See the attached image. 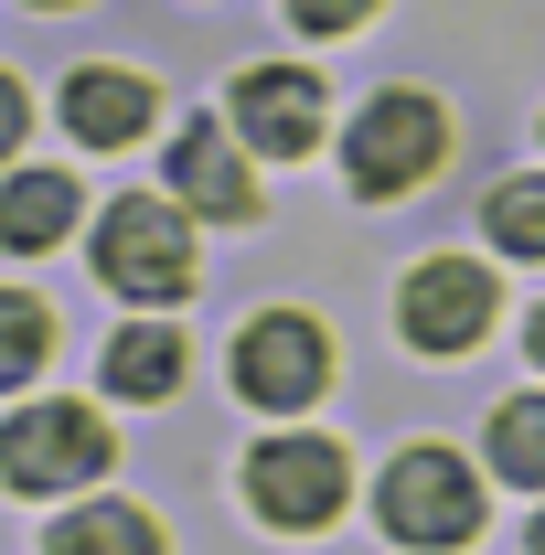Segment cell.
<instances>
[{
  "mask_svg": "<svg viewBox=\"0 0 545 555\" xmlns=\"http://www.w3.org/2000/svg\"><path fill=\"white\" fill-rule=\"evenodd\" d=\"M54 343V321H43V299H22V288H0V385H22L33 363Z\"/></svg>",
  "mask_w": 545,
  "mask_h": 555,
  "instance_id": "obj_15",
  "label": "cell"
},
{
  "mask_svg": "<svg viewBox=\"0 0 545 555\" xmlns=\"http://www.w3.org/2000/svg\"><path fill=\"white\" fill-rule=\"evenodd\" d=\"M535 555H545V513H535Z\"/></svg>",
  "mask_w": 545,
  "mask_h": 555,
  "instance_id": "obj_20",
  "label": "cell"
},
{
  "mask_svg": "<svg viewBox=\"0 0 545 555\" xmlns=\"http://www.w3.org/2000/svg\"><path fill=\"white\" fill-rule=\"evenodd\" d=\"M172 193H193V214H214V224H246V214H257V182H246V160L225 150V129H182L172 139Z\"/></svg>",
  "mask_w": 545,
  "mask_h": 555,
  "instance_id": "obj_9",
  "label": "cell"
},
{
  "mask_svg": "<svg viewBox=\"0 0 545 555\" xmlns=\"http://www.w3.org/2000/svg\"><path fill=\"white\" fill-rule=\"evenodd\" d=\"M364 11H375V0H289V22H300V33H353Z\"/></svg>",
  "mask_w": 545,
  "mask_h": 555,
  "instance_id": "obj_17",
  "label": "cell"
},
{
  "mask_svg": "<svg viewBox=\"0 0 545 555\" xmlns=\"http://www.w3.org/2000/svg\"><path fill=\"white\" fill-rule=\"evenodd\" d=\"M375 513H385V534L396 545H471L481 534V481L449 460V449H407L396 470H385V491H375Z\"/></svg>",
  "mask_w": 545,
  "mask_h": 555,
  "instance_id": "obj_3",
  "label": "cell"
},
{
  "mask_svg": "<svg viewBox=\"0 0 545 555\" xmlns=\"http://www.w3.org/2000/svg\"><path fill=\"white\" fill-rule=\"evenodd\" d=\"M43 545H54V555H161V534H150L139 502H86V513H65Z\"/></svg>",
  "mask_w": 545,
  "mask_h": 555,
  "instance_id": "obj_12",
  "label": "cell"
},
{
  "mask_svg": "<svg viewBox=\"0 0 545 555\" xmlns=\"http://www.w3.org/2000/svg\"><path fill=\"white\" fill-rule=\"evenodd\" d=\"M65 129L86 139V150H118V139H139V129H150V86H139V75L86 65V75L65 86Z\"/></svg>",
  "mask_w": 545,
  "mask_h": 555,
  "instance_id": "obj_10",
  "label": "cell"
},
{
  "mask_svg": "<svg viewBox=\"0 0 545 555\" xmlns=\"http://www.w3.org/2000/svg\"><path fill=\"white\" fill-rule=\"evenodd\" d=\"M97 278L118 288V299H193V224H182V204H161V193H129V204H107V224H97Z\"/></svg>",
  "mask_w": 545,
  "mask_h": 555,
  "instance_id": "obj_1",
  "label": "cell"
},
{
  "mask_svg": "<svg viewBox=\"0 0 545 555\" xmlns=\"http://www.w3.org/2000/svg\"><path fill=\"white\" fill-rule=\"evenodd\" d=\"M22 118H33V96H22V75H0V150H22Z\"/></svg>",
  "mask_w": 545,
  "mask_h": 555,
  "instance_id": "obj_18",
  "label": "cell"
},
{
  "mask_svg": "<svg viewBox=\"0 0 545 555\" xmlns=\"http://www.w3.org/2000/svg\"><path fill=\"white\" fill-rule=\"evenodd\" d=\"M492 470L524 481V491L545 481V396H514V406L492 416Z\"/></svg>",
  "mask_w": 545,
  "mask_h": 555,
  "instance_id": "obj_14",
  "label": "cell"
},
{
  "mask_svg": "<svg viewBox=\"0 0 545 555\" xmlns=\"http://www.w3.org/2000/svg\"><path fill=\"white\" fill-rule=\"evenodd\" d=\"M107 427L86 406H22L11 427H0V481L11 491H65V481H97L107 470Z\"/></svg>",
  "mask_w": 545,
  "mask_h": 555,
  "instance_id": "obj_4",
  "label": "cell"
},
{
  "mask_svg": "<svg viewBox=\"0 0 545 555\" xmlns=\"http://www.w3.org/2000/svg\"><path fill=\"white\" fill-rule=\"evenodd\" d=\"M172 385H182V343H172L161 321H139V332L107 343V396H139V406H150V396H172Z\"/></svg>",
  "mask_w": 545,
  "mask_h": 555,
  "instance_id": "obj_13",
  "label": "cell"
},
{
  "mask_svg": "<svg viewBox=\"0 0 545 555\" xmlns=\"http://www.w3.org/2000/svg\"><path fill=\"white\" fill-rule=\"evenodd\" d=\"M396 332H407L417 352H471L481 332H492V278H481L471 257H428V268L407 278V299H396Z\"/></svg>",
  "mask_w": 545,
  "mask_h": 555,
  "instance_id": "obj_7",
  "label": "cell"
},
{
  "mask_svg": "<svg viewBox=\"0 0 545 555\" xmlns=\"http://www.w3.org/2000/svg\"><path fill=\"white\" fill-rule=\"evenodd\" d=\"M439 150H449V118H439L428 96H375V107L353 118V139H342V171H353L364 204H396L407 182L439 171Z\"/></svg>",
  "mask_w": 545,
  "mask_h": 555,
  "instance_id": "obj_2",
  "label": "cell"
},
{
  "mask_svg": "<svg viewBox=\"0 0 545 555\" xmlns=\"http://www.w3.org/2000/svg\"><path fill=\"white\" fill-rule=\"evenodd\" d=\"M65 224H75V182H65V171H22V182L0 193V246H22V257L54 246Z\"/></svg>",
  "mask_w": 545,
  "mask_h": 555,
  "instance_id": "obj_11",
  "label": "cell"
},
{
  "mask_svg": "<svg viewBox=\"0 0 545 555\" xmlns=\"http://www.w3.org/2000/svg\"><path fill=\"white\" fill-rule=\"evenodd\" d=\"M236 129L257 139V150H278V160H300V150L321 139V75L246 65V75H236Z\"/></svg>",
  "mask_w": 545,
  "mask_h": 555,
  "instance_id": "obj_8",
  "label": "cell"
},
{
  "mask_svg": "<svg viewBox=\"0 0 545 555\" xmlns=\"http://www.w3.org/2000/svg\"><path fill=\"white\" fill-rule=\"evenodd\" d=\"M342 491H353V470H342L332 438H268V449L246 460V502L268 513L278 534H310V524H332Z\"/></svg>",
  "mask_w": 545,
  "mask_h": 555,
  "instance_id": "obj_5",
  "label": "cell"
},
{
  "mask_svg": "<svg viewBox=\"0 0 545 555\" xmlns=\"http://www.w3.org/2000/svg\"><path fill=\"white\" fill-rule=\"evenodd\" d=\"M492 246L545 257V182H503V193H492Z\"/></svg>",
  "mask_w": 545,
  "mask_h": 555,
  "instance_id": "obj_16",
  "label": "cell"
},
{
  "mask_svg": "<svg viewBox=\"0 0 545 555\" xmlns=\"http://www.w3.org/2000/svg\"><path fill=\"white\" fill-rule=\"evenodd\" d=\"M236 385H246V406H310L321 385H332V343H321V321H300V310H268V321H246L236 332Z\"/></svg>",
  "mask_w": 545,
  "mask_h": 555,
  "instance_id": "obj_6",
  "label": "cell"
},
{
  "mask_svg": "<svg viewBox=\"0 0 545 555\" xmlns=\"http://www.w3.org/2000/svg\"><path fill=\"white\" fill-rule=\"evenodd\" d=\"M524 352H535V363H545V310H535V321H524Z\"/></svg>",
  "mask_w": 545,
  "mask_h": 555,
  "instance_id": "obj_19",
  "label": "cell"
}]
</instances>
